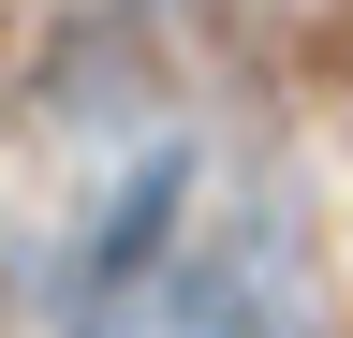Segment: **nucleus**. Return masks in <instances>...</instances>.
Masks as SVG:
<instances>
[{
  "instance_id": "1",
  "label": "nucleus",
  "mask_w": 353,
  "mask_h": 338,
  "mask_svg": "<svg viewBox=\"0 0 353 338\" xmlns=\"http://www.w3.org/2000/svg\"><path fill=\"white\" fill-rule=\"evenodd\" d=\"M176 191H192V162H148V177H132V206H118V221L74 250V324H103V294H132V279L162 265V235H176Z\"/></svg>"
}]
</instances>
